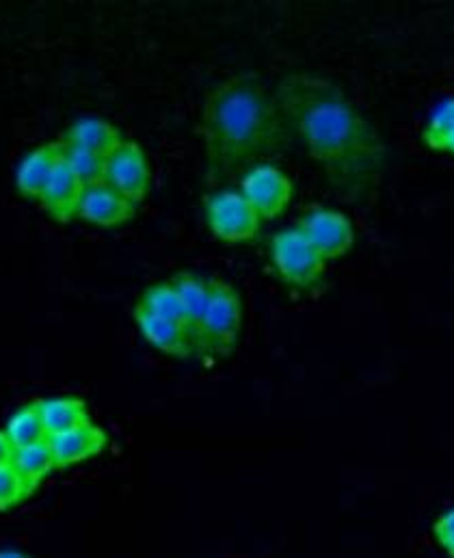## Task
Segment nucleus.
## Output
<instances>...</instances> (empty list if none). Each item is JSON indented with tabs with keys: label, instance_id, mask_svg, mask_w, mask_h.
<instances>
[{
	"label": "nucleus",
	"instance_id": "f257e3e1",
	"mask_svg": "<svg viewBox=\"0 0 454 558\" xmlns=\"http://www.w3.org/2000/svg\"><path fill=\"white\" fill-rule=\"evenodd\" d=\"M275 102L309 158L348 204L368 202L388 160V147L370 120L324 76L295 72L275 87Z\"/></svg>",
	"mask_w": 454,
	"mask_h": 558
},
{
	"label": "nucleus",
	"instance_id": "f03ea898",
	"mask_svg": "<svg viewBox=\"0 0 454 558\" xmlns=\"http://www.w3.org/2000/svg\"><path fill=\"white\" fill-rule=\"evenodd\" d=\"M286 133L275 96L258 74L241 72L217 83L201 105L208 184L251 169L284 145Z\"/></svg>",
	"mask_w": 454,
	"mask_h": 558
},
{
	"label": "nucleus",
	"instance_id": "7ed1b4c3",
	"mask_svg": "<svg viewBox=\"0 0 454 558\" xmlns=\"http://www.w3.org/2000/svg\"><path fill=\"white\" fill-rule=\"evenodd\" d=\"M243 327V301L236 288L219 278H210V299L201 318L197 351L225 357L234 351Z\"/></svg>",
	"mask_w": 454,
	"mask_h": 558
},
{
	"label": "nucleus",
	"instance_id": "20e7f679",
	"mask_svg": "<svg viewBox=\"0 0 454 558\" xmlns=\"http://www.w3.org/2000/svg\"><path fill=\"white\" fill-rule=\"evenodd\" d=\"M271 260L280 278L302 290L316 286L327 269L324 258L311 247L299 228H286L271 239Z\"/></svg>",
	"mask_w": 454,
	"mask_h": 558
},
{
	"label": "nucleus",
	"instance_id": "39448f33",
	"mask_svg": "<svg viewBox=\"0 0 454 558\" xmlns=\"http://www.w3.org/2000/svg\"><path fill=\"white\" fill-rule=\"evenodd\" d=\"M206 221L223 243H249L258 236L262 219L238 191H219L206 199Z\"/></svg>",
	"mask_w": 454,
	"mask_h": 558
},
{
	"label": "nucleus",
	"instance_id": "423d86ee",
	"mask_svg": "<svg viewBox=\"0 0 454 558\" xmlns=\"http://www.w3.org/2000/svg\"><path fill=\"white\" fill-rule=\"evenodd\" d=\"M297 228L311 243V247L324 258V263L346 256L355 245L353 221L335 208H327V206L307 208Z\"/></svg>",
	"mask_w": 454,
	"mask_h": 558
},
{
	"label": "nucleus",
	"instance_id": "0eeeda50",
	"mask_svg": "<svg viewBox=\"0 0 454 558\" xmlns=\"http://www.w3.org/2000/svg\"><path fill=\"white\" fill-rule=\"evenodd\" d=\"M241 193L254 206L262 221H273L291 206L293 182L275 165L260 162L243 175Z\"/></svg>",
	"mask_w": 454,
	"mask_h": 558
},
{
	"label": "nucleus",
	"instance_id": "6e6552de",
	"mask_svg": "<svg viewBox=\"0 0 454 558\" xmlns=\"http://www.w3.org/2000/svg\"><path fill=\"white\" fill-rule=\"evenodd\" d=\"M105 184L135 206L146 199L150 191V167L146 151L137 141H122V145L107 158Z\"/></svg>",
	"mask_w": 454,
	"mask_h": 558
},
{
	"label": "nucleus",
	"instance_id": "1a4fd4ad",
	"mask_svg": "<svg viewBox=\"0 0 454 558\" xmlns=\"http://www.w3.org/2000/svg\"><path fill=\"white\" fill-rule=\"evenodd\" d=\"M133 316H135V323H137L139 331L144 333V338L160 353L177 357V360H186L193 355V351H197L195 338L184 325L169 320L164 316H158L150 310L142 307L139 303L135 305Z\"/></svg>",
	"mask_w": 454,
	"mask_h": 558
},
{
	"label": "nucleus",
	"instance_id": "9d476101",
	"mask_svg": "<svg viewBox=\"0 0 454 558\" xmlns=\"http://www.w3.org/2000/svg\"><path fill=\"white\" fill-rule=\"evenodd\" d=\"M83 193H85L83 182L70 169L65 158H61V162L57 165L52 178L48 180V184L39 197V204L54 221L68 223L78 215Z\"/></svg>",
	"mask_w": 454,
	"mask_h": 558
},
{
	"label": "nucleus",
	"instance_id": "9b49d317",
	"mask_svg": "<svg viewBox=\"0 0 454 558\" xmlns=\"http://www.w3.org/2000/svg\"><path fill=\"white\" fill-rule=\"evenodd\" d=\"M135 208L133 202L122 197L109 184H98L85 189L78 217L100 228H118L135 217Z\"/></svg>",
	"mask_w": 454,
	"mask_h": 558
},
{
	"label": "nucleus",
	"instance_id": "f8f14e48",
	"mask_svg": "<svg viewBox=\"0 0 454 558\" xmlns=\"http://www.w3.org/2000/svg\"><path fill=\"white\" fill-rule=\"evenodd\" d=\"M48 441L52 446L57 468H72L100 454L107 448V433L94 422H89L74 430L50 435Z\"/></svg>",
	"mask_w": 454,
	"mask_h": 558
},
{
	"label": "nucleus",
	"instance_id": "ddd939ff",
	"mask_svg": "<svg viewBox=\"0 0 454 558\" xmlns=\"http://www.w3.org/2000/svg\"><path fill=\"white\" fill-rule=\"evenodd\" d=\"M63 158V143L61 141H50L39 147H35L17 167L15 173V184L24 197L37 199L41 197L48 180L52 178L57 165Z\"/></svg>",
	"mask_w": 454,
	"mask_h": 558
},
{
	"label": "nucleus",
	"instance_id": "4468645a",
	"mask_svg": "<svg viewBox=\"0 0 454 558\" xmlns=\"http://www.w3.org/2000/svg\"><path fill=\"white\" fill-rule=\"evenodd\" d=\"M63 141L109 158L124 140H122V133L111 122L100 118H85V120H78L63 135Z\"/></svg>",
	"mask_w": 454,
	"mask_h": 558
},
{
	"label": "nucleus",
	"instance_id": "2eb2a0df",
	"mask_svg": "<svg viewBox=\"0 0 454 558\" xmlns=\"http://www.w3.org/2000/svg\"><path fill=\"white\" fill-rule=\"evenodd\" d=\"M37 403H39V412H41L48 437L74 430L91 422L87 403L83 399L57 397V399H41Z\"/></svg>",
	"mask_w": 454,
	"mask_h": 558
},
{
	"label": "nucleus",
	"instance_id": "dca6fc26",
	"mask_svg": "<svg viewBox=\"0 0 454 558\" xmlns=\"http://www.w3.org/2000/svg\"><path fill=\"white\" fill-rule=\"evenodd\" d=\"M186 310V316H188V323H191V331H193V338H195V344H197V338H199V327H201V318L206 314V305H208V299H210V278H201L197 274H191V271H184V274H177L173 278L169 279Z\"/></svg>",
	"mask_w": 454,
	"mask_h": 558
},
{
	"label": "nucleus",
	"instance_id": "f3484780",
	"mask_svg": "<svg viewBox=\"0 0 454 558\" xmlns=\"http://www.w3.org/2000/svg\"><path fill=\"white\" fill-rule=\"evenodd\" d=\"M13 468L20 472V476L26 481V485L35 492L39 487V483L52 472L57 470L54 463V452L48 439L26 446V448H17L13 454Z\"/></svg>",
	"mask_w": 454,
	"mask_h": 558
},
{
	"label": "nucleus",
	"instance_id": "a211bd4d",
	"mask_svg": "<svg viewBox=\"0 0 454 558\" xmlns=\"http://www.w3.org/2000/svg\"><path fill=\"white\" fill-rule=\"evenodd\" d=\"M4 433L9 435L15 450L48 439V433H46V426H44V420H41V412H39V403L35 401V403H28V405L20 408L7 422Z\"/></svg>",
	"mask_w": 454,
	"mask_h": 558
},
{
	"label": "nucleus",
	"instance_id": "6ab92c4d",
	"mask_svg": "<svg viewBox=\"0 0 454 558\" xmlns=\"http://www.w3.org/2000/svg\"><path fill=\"white\" fill-rule=\"evenodd\" d=\"M139 305L150 310L158 316H164L169 320H175L180 325H184L188 331H191V323H188V316H186V310L173 288V283L167 279V281H158L150 286L142 299H139ZM193 333V331H191Z\"/></svg>",
	"mask_w": 454,
	"mask_h": 558
},
{
	"label": "nucleus",
	"instance_id": "aec40b11",
	"mask_svg": "<svg viewBox=\"0 0 454 558\" xmlns=\"http://www.w3.org/2000/svg\"><path fill=\"white\" fill-rule=\"evenodd\" d=\"M63 143V158L70 165V169L76 173V178L83 182L85 189L105 184V175H107V158L100 154H94L89 149H83L78 145L72 143Z\"/></svg>",
	"mask_w": 454,
	"mask_h": 558
},
{
	"label": "nucleus",
	"instance_id": "412c9836",
	"mask_svg": "<svg viewBox=\"0 0 454 558\" xmlns=\"http://www.w3.org/2000/svg\"><path fill=\"white\" fill-rule=\"evenodd\" d=\"M422 141L433 151H446L454 156V98L442 102L429 118Z\"/></svg>",
	"mask_w": 454,
	"mask_h": 558
},
{
	"label": "nucleus",
	"instance_id": "4be33fe9",
	"mask_svg": "<svg viewBox=\"0 0 454 558\" xmlns=\"http://www.w3.org/2000/svg\"><path fill=\"white\" fill-rule=\"evenodd\" d=\"M30 494L33 489L26 485L13 463L0 468V511H9L11 507L26 500Z\"/></svg>",
	"mask_w": 454,
	"mask_h": 558
},
{
	"label": "nucleus",
	"instance_id": "5701e85b",
	"mask_svg": "<svg viewBox=\"0 0 454 558\" xmlns=\"http://www.w3.org/2000/svg\"><path fill=\"white\" fill-rule=\"evenodd\" d=\"M433 537L438 546L449 557L454 558V507L438 518V522L433 524Z\"/></svg>",
	"mask_w": 454,
	"mask_h": 558
},
{
	"label": "nucleus",
	"instance_id": "b1692460",
	"mask_svg": "<svg viewBox=\"0 0 454 558\" xmlns=\"http://www.w3.org/2000/svg\"><path fill=\"white\" fill-rule=\"evenodd\" d=\"M13 454H15V446L11 444L9 435L4 430H0V468L13 463Z\"/></svg>",
	"mask_w": 454,
	"mask_h": 558
},
{
	"label": "nucleus",
	"instance_id": "393cba45",
	"mask_svg": "<svg viewBox=\"0 0 454 558\" xmlns=\"http://www.w3.org/2000/svg\"><path fill=\"white\" fill-rule=\"evenodd\" d=\"M0 558H33L30 555H26V553H22V550H13V548H4V550H0Z\"/></svg>",
	"mask_w": 454,
	"mask_h": 558
}]
</instances>
